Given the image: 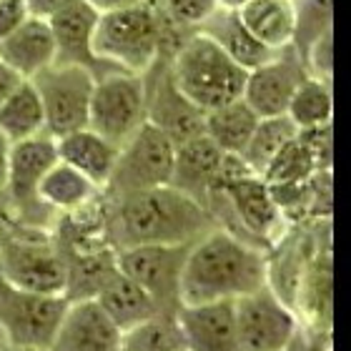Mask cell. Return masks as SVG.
<instances>
[{"label":"cell","instance_id":"cell-1","mask_svg":"<svg viewBox=\"0 0 351 351\" xmlns=\"http://www.w3.org/2000/svg\"><path fill=\"white\" fill-rule=\"evenodd\" d=\"M106 234L116 251L146 243H193L216 228L208 208L169 183L123 196H106Z\"/></svg>","mask_w":351,"mask_h":351},{"label":"cell","instance_id":"cell-2","mask_svg":"<svg viewBox=\"0 0 351 351\" xmlns=\"http://www.w3.org/2000/svg\"><path fill=\"white\" fill-rule=\"evenodd\" d=\"M266 251L223 228H211L193 241L181 271V304L234 301L266 286Z\"/></svg>","mask_w":351,"mask_h":351},{"label":"cell","instance_id":"cell-3","mask_svg":"<svg viewBox=\"0 0 351 351\" xmlns=\"http://www.w3.org/2000/svg\"><path fill=\"white\" fill-rule=\"evenodd\" d=\"M163 8L158 0L98 13L93 51L128 73H146L163 53Z\"/></svg>","mask_w":351,"mask_h":351},{"label":"cell","instance_id":"cell-4","mask_svg":"<svg viewBox=\"0 0 351 351\" xmlns=\"http://www.w3.org/2000/svg\"><path fill=\"white\" fill-rule=\"evenodd\" d=\"M171 73L181 93L206 113L241 98L249 71L228 58L211 38L196 30L171 56Z\"/></svg>","mask_w":351,"mask_h":351},{"label":"cell","instance_id":"cell-5","mask_svg":"<svg viewBox=\"0 0 351 351\" xmlns=\"http://www.w3.org/2000/svg\"><path fill=\"white\" fill-rule=\"evenodd\" d=\"M58 161L56 138L48 133L33 136V138L10 143L8 156V181L0 191V206L13 221L30 228L51 231L58 213L51 211L38 196V186L45 171Z\"/></svg>","mask_w":351,"mask_h":351},{"label":"cell","instance_id":"cell-6","mask_svg":"<svg viewBox=\"0 0 351 351\" xmlns=\"http://www.w3.org/2000/svg\"><path fill=\"white\" fill-rule=\"evenodd\" d=\"M66 308L68 299L63 293L21 289L0 271V331L10 346L48 351Z\"/></svg>","mask_w":351,"mask_h":351},{"label":"cell","instance_id":"cell-7","mask_svg":"<svg viewBox=\"0 0 351 351\" xmlns=\"http://www.w3.org/2000/svg\"><path fill=\"white\" fill-rule=\"evenodd\" d=\"M176 146L156 125L143 123L123 146L118 148L116 166L110 171L103 196H123L133 191L166 186L173 171Z\"/></svg>","mask_w":351,"mask_h":351},{"label":"cell","instance_id":"cell-8","mask_svg":"<svg viewBox=\"0 0 351 351\" xmlns=\"http://www.w3.org/2000/svg\"><path fill=\"white\" fill-rule=\"evenodd\" d=\"M143 123H146V95H143V78L138 73L116 71L95 81L90 93V110H88L90 131L121 148Z\"/></svg>","mask_w":351,"mask_h":351},{"label":"cell","instance_id":"cell-9","mask_svg":"<svg viewBox=\"0 0 351 351\" xmlns=\"http://www.w3.org/2000/svg\"><path fill=\"white\" fill-rule=\"evenodd\" d=\"M193 243H146L116 251L118 271L156 301L158 311H181V271Z\"/></svg>","mask_w":351,"mask_h":351},{"label":"cell","instance_id":"cell-10","mask_svg":"<svg viewBox=\"0 0 351 351\" xmlns=\"http://www.w3.org/2000/svg\"><path fill=\"white\" fill-rule=\"evenodd\" d=\"M43 103L45 133L60 138L71 131L86 128L95 75L81 66H48L30 78Z\"/></svg>","mask_w":351,"mask_h":351},{"label":"cell","instance_id":"cell-11","mask_svg":"<svg viewBox=\"0 0 351 351\" xmlns=\"http://www.w3.org/2000/svg\"><path fill=\"white\" fill-rule=\"evenodd\" d=\"M143 78V95H146V123L156 125L163 136H169L171 143H186V141L204 136V110L181 93L171 73V56H158L148 66Z\"/></svg>","mask_w":351,"mask_h":351},{"label":"cell","instance_id":"cell-12","mask_svg":"<svg viewBox=\"0 0 351 351\" xmlns=\"http://www.w3.org/2000/svg\"><path fill=\"white\" fill-rule=\"evenodd\" d=\"M236 334L243 351H284L299 329V319L269 284L234 299Z\"/></svg>","mask_w":351,"mask_h":351},{"label":"cell","instance_id":"cell-13","mask_svg":"<svg viewBox=\"0 0 351 351\" xmlns=\"http://www.w3.org/2000/svg\"><path fill=\"white\" fill-rule=\"evenodd\" d=\"M56 38V66H81L95 75V81L121 71L93 51V30L98 10L88 0H68L48 18Z\"/></svg>","mask_w":351,"mask_h":351},{"label":"cell","instance_id":"cell-14","mask_svg":"<svg viewBox=\"0 0 351 351\" xmlns=\"http://www.w3.org/2000/svg\"><path fill=\"white\" fill-rule=\"evenodd\" d=\"M308 75L306 66L301 63L291 45L274 53L261 66L251 68L246 73L241 98L256 110L261 118L269 116H284L289 108L293 90L299 83Z\"/></svg>","mask_w":351,"mask_h":351},{"label":"cell","instance_id":"cell-15","mask_svg":"<svg viewBox=\"0 0 351 351\" xmlns=\"http://www.w3.org/2000/svg\"><path fill=\"white\" fill-rule=\"evenodd\" d=\"M121 334L95 299L68 301L48 351H121Z\"/></svg>","mask_w":351,"mask_h":351},{"label":"cell","instance_id":"cell-16","mask_svg":"<svg viewBox=\"0 0 351 351\" xmlns=\"http://www.w3.org/2000/svg\"><path fill=\"white\" fill-rule=\"evenodd\" d=\"M186 351H243L236 334L234 301H208L178 311Z\"/></svg>","mask_w":351,"mask_h":351},{"label":"cell","instance_id":"cell-17","mask_svg":"<svg viewBox=\"0 0 351 351\" xmlns=\"http://www.w3.org/2000/svg\"><path fill=\"white\" fill-rule=\"evenodd\" d=\"M221 161H223V151L208 136H196L186 143H178L169 186H173L176 191L186 193L206 208L208 196L216 186Z\"/></svg>","mask_w":351,"mask_h":351},{"label":"cell","instance_id":"cell-18","mask_svg":"<svg viewBox=\"0 0 351 351\" xmlns=\"http://www.w3.org/2000/svg\"><path fill=\"white\" fill-rule=\"evenodd\" d=\"M0 58L25 81H30L43 68L53 66L56 38L48 18L28 15L10 36L0 40Z\"/></svg>","mask_w":351,"mask_h":351},{"label":"cell","instance_id":"cell-19","mask_svg":"<svg viewBox=\"0 0 351 351\" xmlns=\"http://www.w3.org/2000/svg\"><path fill=\"white\" fill-rule=\"evenodd\" d=\"M58 249V246H56ZM63 266H66V289L63 296L68 301L95 299L106 281L118 271L116 249H58Z\"/></svg>","mask_w":351,"mask_h":351},{"label":"cell","instance_id":"cell-20","mask_svg":"<svg viewBox=\"0 0 351 351\" xmlns=\"http://www.w3.org/2000/svg\"><path fill=\"white\" fill-rule=\"evenodd\" d=\"M56 151H58V161L81 171L101 191L108 183L110 171H113L118 158V146H113L110 141L90 131L88 125L56 138Z\"/></svg>","mask_w":351,"mask_h":351},{"label":"cell","instance_id":"cell-21","mask_svg":"<svg viewBox=\"0 0 351 351\" xmlns=\"http://www.w3.org/2000/svg\"><path fill=\"white\" fill-rule=\"evenodd\" d=\"M198 33L211 38L228 58L236 60L246 71L266 63L276 53V51H269L266 45H261L256 38L251 36L249 30H246V25L241 23V18H239V10H234V8L221 5L216 13H211L198 25Z\"/></svg>","mask_w":351,"mask_h":351},{"label":"cell","instance_id":"cell-22","mask_svg":"<svg viewBox=\"0 0 351 351\" xmlns=\"http://www.w3.org/2000/svg\"><path fill=\"white\" fill-rule=\"evenodd\" d=\"M236 10L246 30L269 51L291 45L293 0H249Z\"/></svg>","mask_w":351,"mask_h":351},{"label":"cell","instance_id":"cell-23","mask_svg":"<svg viewBox=\"0 0 351 351\" xmlns=\"http://www.w3.org/2000/svg\"><path fill=\"white\" fill-rule=\"evenodd\" d=\"M95 301L101 304V308L110 316V322L116 324L121 331L131 329L136 324L146 322L154 314H158L156 301L133 278H128L121 271H116L106 281V286L98 291Z\"/></svg>","mask_w":351,"mask_h":351},{"label":"cell","instance_id":"cell-24","mask_svg":"<svg viewBox=\"0 0 351 351\" xmlns=\"http://www.w3.org/2000/svg\"><path fill=\"white\" fill-rule=\"evenodd\" d=\"M258 121H261V116L256 110L251 108L243 98H236V101L223 103L219 108L206 110L204 136H208L223 154L241 156V151L256 131Z\"/></svg>","mask_w":351,"mask_h":351},{"label":"cell","instance_id":"cell-25","mask_svg":"<svg viewBox=\"0 0 351 351\" xmlns=\"http://www.w3.org/2000/svg\"><path fill=\"white\" fill-rule=\"evenodd\" d=\"M98 193H101V189L90 178H86L81 171H75L73 166H68L63 161L53 163L38 186L40 201L56 213L73 211L78 206L88 204Z\"/></svg>","mask_w":351,"mask_h":351},{"label":"cell","instance_id":"cell-26","mask_svg":"<svg viewBox=\"0 0 351 351\" xmlns=\"http://www.w3.org/2000/svg\"><path fill=\"white\" fill-rule=\"evenodd\" d=\"M0 133L10 143L45 133L43 103H40V95L30 81H23L5 101L0 103Z\"/></svg>","mask_w":351,"mask_h":351},{"label":"cell","instance_id":"cell-27","mask_svg":"<svg viewBox=\"0 0 351 351\" xmlns=\"http://www.w3.org/2000/svg\"><path fill=\"white\" fill-rule=\"evenodd\" d=\"M121 351H186L178 314H154L121 334Z\"/></svg>","mask_w":351,"mask_h":351},{"label":"cell","instance_id":"cell-28","mask_svg":"<svg viewBox=\"0 0 351 351\" xmlns=\"http://www.w3.org/2000/svg\"><path fill=\"white\" fill-rule=\"evenodd\" d=\"M296 133H299V128L293 125V121L286 116V113L284 116L261 118L254 136H251L246 148L241 151V158L246 161V166H249L254 173L261 176L263 171H266V166L274 161V156H276L289 141L296 138Z\"/></svg>","mask_w":351,"mask_h":351},{"label":"cell","instance_id":"cell-29","mask_svg":"<svg viewBox=\"0 0 351 351\" xmlns=\"http://www.w3.org/2000/svg\"><path fill=\"white\" fill-rule=\"evenodd\" d=\"M286 116L291 118L296 128H311V125L331 123L334 116V95H331V83L306 75L293 90Z\"/></svg>","mask_w":351,"mask_h":351},{"label":"cell","instance_id":"cell-30","mask_svg":"<svg viewBox=\"0 0 351 351\" xmlns=\"http://www.w3.org/2000/svg\"><path fill=\"white\" fill-rule=\"evenodd\" d=\"M334 0H293V38L291 48L296 56L306 58L308 48L324 36L334 30Z\"/></svg>","mask_w":351,"mask_h":351},{"label":"cell","instance_id":"cell-31","mask_svg":"<svg viewBox=\"0 0 351 351\" xmlns=\"http://www.w3.org/2000/svg\"><path fill=\"white\" fill-rule=\"evenodd\" d=\"M316 163L311 158V154L306 151V146L299 141V133L296 138H291L286 143L274 161L266 166V171L261 173V178L266 183H301L311 178L316 173Z\"/></svg>","mask_w":351,"mask_h":351},{"label":"cell","instance_id":"cell-32","mask_svg":"<svg viewBox=\"0 0 351 351\" xmlns=\"http://www.w3.org/2000/svg\"><path fill=\"white\" fill-rule=\"evenodd\" d=\"M158 3L171 21L189 30H198V25L221 8V0H158Z\"/></svg>","mask_w":351,"mask_h":351},{"label":"cell","instance_id":"cell-33","mask_svg":"<svg viewBox=\"0 0 351 351\" xmlns=\"http://www.w3.org/2000/svg\"><path fill=\"white\" fill-rule=\"evenodd\" d=\"M299 141L314 158L319 171H331V123L299 128Z\"/></svg>","mask_w":351,"mask_h":351},{"label":"cell","instance_id":"cell-34","mask_svg":"<svg viewBox=\"0 0 351 351\" xmlns=\"http://www.w3.org/2000/svg\"><path fill=\"white\" fill-rule=\"evenodd\" d=\"M304 66H306L308 75L331 83V75H334V30L324 33V36L308 48L306 58H304Z\"/></svg>","mask_w":351,"mask_h":351},{"label":"cell","instance_id":"cell-35","mask_svg":"<svg viewBox=\"0 0 351 351\" xmlns=\"http://www.w3.org/2000/svg\"><path fill=\"white\" fill-rule=\"evenodd\" d=\"M30 15L25 0H0V40L8 38Z\"/></svg>","mask_w":351,"mask_h":351},{"label":"cell","instance_id":"cell-36","mask_svg":"<svg viewBox=\"0 0 351 351\" xmlns=\"http://www.w3.org/2000/svg\"><path fill=\"white\" fill-rule=\"evenodd\" d=\"M23 81H25V78H21V75H18V73L13 71V68L8 66L5 60L0 58V103L5 101L8 95L13 93L15 88L21 86Z\"/></svg>","mask_w":351,"mask_h":351},{"label":"cell","instance_id":"cell-37","mask_svg":"<svg viewBox=\"0 0 351 351\" xmlns=\"http://www.w3.org/2000/svg\"><path fill=\"white\" fill-rule=\"evenodd\" d=\"M25 3H28L30 15H38V18H51V15L56 13L63 3H68V0H25Z\"/></svg>","mask_w":351,"mask_h":351},{"label":"cell","instance_id":"cell-38","mask_svg":"<svg viewBox=\"0 0 351 351\" xmlns=\"http://www.w3.org/2000/svg\"><path fill=\"white\" fill-rule=\"evenodd\" d=\"M88 3H90L98 13H106V10H116V8L138 5V3H143V0H88Z\"/></svg>","mask_w":351,"mask_h":351},{"label":"cell","instance_id":"cell-39","mask_svg":"<svg viewBox=\"0 0 351 351\" xmlns=\"http://www.w3.org/2000/svg\"><path fill=\"white\" fill-rule=\"evenodd\" d=\"M8 156H10V141L0 133V191L5 189L8 181Z\"/></svg>","mask_w":351,"mask_h":351},{"label":"cell","instance_id":"cell-40","mask_svg":"<svg viewBox=\"0 0 351 351\" xmlns=\"http://www.w3.org/2000/svg\"><path fill=\"white\" fill-rule=\"evenodd\" d=\"M243 3H249V0H221V5H223V8H234V10H236V8H241Z\"/></svg>","mask_w":351,"mask_h":351},{"label":"cell","instance_id":"cell-41","mask_svg":"<svg viewBox=\"0 0 351 351\" xmlns=\"http://www.w3.org/2000/svg\"><path fill=\"white\" fill-rule=\"evenodd\" d=\"M0 351H38V349H21V346H10V344H8V346H3Z\"/></svg>","mask_w":351,"mask_h":351}]
</instances>
